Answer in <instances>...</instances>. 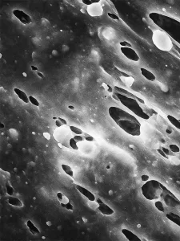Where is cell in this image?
<instances>
[{
  "mask_svg": "<svg viewBox=\"0 0 180 241\" xmlns=\"http://www.w3.org/2000/svg\"><path fill=\"white\" fill-rule=\"evenodd\" d=\"M68 108H69L70 109H72V110H74V109H75V107L72 106V105H69V106H68Z\"/></svg>",
  "mask_w": 180,
  "mask_h": 241,
  "instance_id": "obj_45",
  "label": "cell"
},
{
  "mask_svg": "<svg viewBox=\"0 0 180 241\" xmlns=\"http://www.w3.org/2000/svg\"><path fill=\"white\" fill-rule=\"evenodd\" d=\"M121 52L125 55L128 59L130 60L134 61V62H138L139 60V56H138V53L135 52V50L133 49L132 48H124V47H121Z\"/></svg>",
  "mask_w": 180,
  "mask_h": 241,
  "instance_id": "obj_9",
  "label": "cell"
},
{
  "mask_svg": "<svg viewBox=\"0 0 180 241\" xmlns=\"http://www.w3.org/2000/svg\"><path fill=\"white\" fill-rule=\"evenodd\" d=\"M174 47H175V49L177 50V52H178V53L180 54V48H178V46H176V45H175V44H174Z\"/></svg>",
  "mask_w": 180,
  "mask_h": 241,
  "instance_id": "obj_42",
  "label": "cell"
},
{
  "mask_svg": "<svg viewBox=\"0 0 180 241\" xmlns=\"http://www.w3.org/2000/svg\"><path fill=\"white\" fill-rule=\"evenodd\" d=\"M74 138H75V140L77 142H82V141L84 140V138H82L81 135H75V136L74 137Z\"/></svg>",
  "mask_w": 180,
  "mask_h": 241,
  "instance_id": "obj_33",
  "label": "cell"
},
{
  "mask_svg": "<svg viewBox=\"0 0 180 241\" xmlns=\"http://www.w3.org/2000/svg\"><path fill=\"white\" fill-rule=\"evenodd\" d=\"M85 134V138H84V139L87 141H88V142H94L95 141V139H94V138L91 136H90V135L88 134Z\"/></svg>",
  "mask_w": 180,
  "mask_h": 241,
  "instance_id": "obj_34",
  "label": "cell"
},
{
  "mask_svg": "<svg viewBox=\"0 0 180 241\" xmlns=\"http://www.w3.org/2000/svg\"><path fill=\"white\" fill-rule=\"evenodd\" d=\"M55 125H56L57 127L58 128V127H61V126H62V125H64L62 123V122H60L59 120L57 119L56 121H55Z\"/></svg>",
  "mask_w": 180,
  "mask_h": 241,
  "instance_id": "obj_37",
  "label": "cell"
},
{
  "mask_svg": "<svg viewBox=\"0 0 180 241\" xmlns=\"http://www.w3.org/2000/svg\"><path fill=\"white\" fill-rule=\"evenodd\" d=\"M8 202L10 205L14 207H22V201L18 199V198L16 197H13V196H11V197L8 198Z\"/></svg>",
  "mask_w": 180,
  "mask_h": 241,
  "instance_id": "obj_18",
  "label": "cell"
},
{
  "mask_svg": "<svg viewBox=\"0 0 180 241\" xmlns=\"http://www.w3.org/2000/svg\"><path fill=\"white\" fill-rule=\"evenodd\" d=\"M31 68H32L33 71H37V70H38V68H37L36 67H35V66H31Z\"/></svg>",
  "mask_w": 180,
  "mask_h": 241,
  "instance_id": "obj_44",
  "label": "cell"
},
{
  "mask_svg": "<svg viewBox=\"0 0 180 241\" xmlns=\"http://www.w3.org/2000/svg\"><path fill=\"white\" fill-rule=\"evenodd\" d=\"M6 188H7V191H8V194L9 195H11V196H12L13 195H14V189H13L12 187H11V185L9 184V183H7V185H6Z\"/></svg>",
  "mask_w": 180,
  "mask_h": 241,
  "instance_id": "obj_29",
  "label": "cell"
},
{
  "mask_svg": "<svg viewBox=\"0 0 180 241\" xmlns=\"http://www.w3.org/2000/svg\"><path fill=\"white\" fill-rule=\"evenodd\" d=\"M38 76H40V77H41V78H43L44 77V76L42 75V74L41 73V72H38Z\"/></svg>",
  "mask_w": 180,
  "mask_h": 241,
  "instance_id": "obj_43",
  "label": "cell"
},
{
  "mask_svg": "<svg viewBox=\"0 0 180 241\" xmlns=\"http://www.w3.org/2000/svg\"><path fill=\"white\" fill-rule=\"evenodd\" d=\"M43 136L44 138H46L48 140H50L51 139V135H50L49 133H43Z\"/></svg>",
  "mask_w": 180,
  "mask_h": 241,
  "instance_id": "obj_39",
  "label": "cell"
},
{
  "mask_svg": "<svg viewBox=\"0 0 180 241\" xmlns=\"http://www.w3.org/2000/svg\"><path fill=\"white\" fill-rule=\"evenodd\" d=\"M163 185L157 180H148L141 187L142 194L148 200H156L161 197Z\"/></svg>",
  "mask_w": 180,
  "mask_h": 241,
  "instance_id": "obj_4",
  "label": "cell"
},
{
  "mask_svg": "<svg viewBox=\"0 0 180 241\" xmlns=\"http://www.w3.org/2000/svg\"><path fill=\"white\" fill-rule=\"evenodd\" d=\"M148 17L157 27L168 34L170 38L180 44V21L157 12H151Z\"/></svg>",
  "mask_w": 180,
  "mask_h": 241,
  "instance_id": "obj_2",
  "label": "cell"
},
{
  "mask_svg": "<svg viewBox=\"0 0 180 241\" xmlns=\"http://www.w3.org/2000/svg\"><path fill=\"white\" fill-rule=\"evenodd\" d=\"M140 72L142 73V75L144 77L146 78L147 80L150 81H155L156 80V77H155V76L151 72H150L149 70L148 69H146L144 68H140Z\"/></svg>",
  "mask_w": 180,
  "mask_h": 241,
  "instance_id": "obj_16",
  "label": "cell"
},
{
  "mask_svg": "<svg viewBox=\"0 0 180 241\" xmlns=\"http://www.w3.org/2000/svg\"><path fill=\"white\" fill-rule=\"evenodd\" d=\"M122 235H123V236L128 239V240H130V241H141V239H140L138 236H137L135 234H134L132 232L128 230V229H126V228H123V229H122Z\"/></svg>",
  "mask_w": 180,
  "mask_h": 241,
  "instance_id": "obj_14",
  "label": "cell"
},
{
  "mask_svg": "<svg viewBox=\"0 0 180 241\" xmlns=\"http://www.w3.org/2000/svg\"><path fill=\"white\" fill-rule=\"evenodd\" d=\"M162 150H163L164 153H165L166 155H168V156H170V155H172V154L171 153V151H170L169 149H166V148H164V147H162Z\"/></svg>",
  "mask_w": 180,
  "mask_h": 241,
  "instance_id": "obj_36",
  "label": "cell"
},
{
  "mask_svg": "<svg viewBox=\"0 0 180 241\" xmlns=\"http://www.w3.org/2000/svg\"><path fill=\"white\" fill-rule=\"evenodd\" d=\"M88 13L92 17L101 16L103 13V9H102V6L100 5L98 3H93L88 6Z\"/></svg>",
  "mask_w": 180,
  "mask_h": 241,
  "instance_id": "obj_10",
  "label": "cell"
},
{
  "mask_svg": "<svg viewBox=\"0 0 180 241\" xmlns=\"http://www.w3.org/2000/svg\"><path fill=\"white\" fill-rule=\"evenodd\" d=\"M110 117L120 129L127 134L134 137H138L141 134V124L135 116H133L121 108L111 106L108 109Z\"/></svg>",
  "mask_w": 180,
  "mask_h": 241,
  "instance_id": "obj_1",
  "label": "cell"
},
{
  "mask_svg": "<svg viewBox=\"0 0 180 241\" xmlns=\"http://www.w3.org/2000/svg\"><path fill=\"white\" fill-rule=\"evenodd\" d=\"M62 170L65 172L68 176H70L71 178H73L74 177V172H73L72 169L71 168V166H68V165H66V164H62Z\"/></svg>",
  "mask_w": 180,
  "mask_h": 241,
  "instance_id": "obj_22",
  "label": "cell"
},
{
  "mask_svg": "<svg viewBox=\"0 0 180 241\" xmlns=\"http://www.w3.org/2000/svg\"><path fill=\"white\" fill-rule=\"evenodd\" d=\"M167 218L169 219L170 221H171L172 223H175L177 226L180 227V216L177 214L174 213V212H170L166 215Z\"/></svg>",
  "mask_w": 180,
  "mask_h": 241,
  "instance_id": "obj_17",
  "label": "cell"
},
{
  "mask_svg": "<svg viewBox=\"0 0 180 241\" xmlns=\"http://www.w3.org/2000/svg\"><path fill=\"white\" fill-rule=\"evenodd\" d=\"M69 145H70V147H71V149H75V150H78V144H77L76 141L75 140V138H74V137H73V138H71V139H70Z\"/></svg>",
  "mask_w": 180,
  "mask_h": 241,
  "instance_id": "obj_23",
  "label": "cell"
},
{
  "mask_svg": "<svg viewBox=\"0 0 180 241\" xmlns=\"http://www.w3.org/2000/svg\"><path fill=\"white\" fill-rule=\"evenodd\" d=\"M71 134H72V131L70 129V127H66V125H64V126L62 125L61 127H58V129H55L53 136L58 143L62 144L66 147L71 148L69 142L70 139L73 138Z\"/></svg>",
  "mask_w": 180,
  "mask_h": 241,
  "instance_id": "obj_6",
  "label": "cell"
},
{
  "mask_svg": "<svg viewBox=\"0 0 180 241\" xmlns=\"http://www.w3.org/2000/svg\"><path fill=\"white\" fill-rule=\"evenodd\" d=\"M169 148L172 153H179L180 152L179 147H178L177 145H175V144H171V145H170Z\"/></svg>",
  "mask_w": 180,
  "mask_h": 241,
  "instance_id": "obj_26",
  "label": "cell"
},
{
  "mask_svg": "<svg viewBox=\"0 0 180 241\" xmlns=\"http://www.w3.org/2000/svg\"><path fill=\"white\" fill-rule=\"evenodd\" d=\"M14 92H15V94H16L17 96H18V97L19 98L20 100H22L24 103H27V104L29 103L30 102L29 97H28V95H27V94H26L25 92H23V91L20 90L19 88H14Z\"/></svg>",
  "mask_w": 180,
  "mask_h": 241,
  "instance_id": "obj_15",
  "label": "cell"
},
{
  "mask_svg": "<svg viewBox=\"0 0 180 241\" xmlns=\"http://www.w3.org/2000/svg\"><path fill=\"white\" fill-rule=\"evenodd\" d=\"M157 152H158V153L160 155H162V156L163 157V158H168V155H166L165 153H164L163 150H162V149H157Z\"/></svg>",
  "mask_w": 180,
  "mask_h": 241,
  "instance_id": "obj_35",
  "label": "cell"
},
{
  "mask_svg": "<svg viewBox=\"0 0 180 241\" xmlns=\"http://www.w3.org/2000/svg\"><path fill=\"white\" fill-rule=\"evenodd\" d=\"M119 44L120 46L124 47V48H132L131 44H130L129 42H128V41H121V42L119 43Z\"/></svg>",
  "mask_w": 180,
  "mask_h": 241,
  "instance_id": "obj_30",
  "label": "cell"
},
{
  "mask_svg": "<svg viewBox=\"0 0 180 241\" xmlns=\"http://www.w3.org/2000/svg\"><path fill=\"white\" fill-rule=\"evenodd\" d=\"M115 89L117 91V92H119V93H122V94H123V95H126V96L130 97H132V98H134V99L138 100V101H139V102H141V103H142V104H145V101H144L143 100L140 99L139 97H136V96H135V95H134V94H133V93H131V92H128V91L125 90L124 88H119V87H118V86H115Z\"/></svg>",
  "mask_w": 180,
  "mask_h": 241,
  "instance_id": "obj_13",
  "label": "cell"
},
{
  "mask_svg": "<svg viewBox=\"0 0 180 241\" xmlns=\"http://www.w3.org/2000/svg\"><path fill=\"white\" fill-rule=\"evenodd\" d=\"M115 95L118 98V101H120V103L124 105L126 108H128L129 110H131L133 113L135 114L138 118H142L144 120L150 119L149 115L141 108L136 99L126 96V95L119 93V92H115Z\"/></svg>",
  "mask_w": 180,
  "mask_h": 241,
  "instance_id": "obj_3",
  "label": "cell"
},
{
  "mask_svg": "<svg viewBox=\"0 0 180 241\" xmlns=\"http://www.w3.org/2000/svg\"><path fill=\"white\" fill-rule=\"evenodd\" d=\"M12 13L13 15H15V18L18 21L22 23V24H24V25H28V24H31L32 23V19H31V16L28 15L26 12H24L23 11H22V10H13Z\"/></svg>",
  "mask_w": 180,
  "mask_h": 241,
  "instance_id": "obj_8",
  "label": "cell"
},
{
  "mask_svg": "<svg viewBox=\"0 0 180 241\" xmlns=\"http://www.w3.org/2000/svg\"><path fill=\"white\" fill-rule=\"evenodd\" d=\"M58 120H59V121H60V122H62V124H63V125H68V122H67V121H66V120H64V119H63V118H58Z\"/></svg>",
  "mask_w": 180,
  "mask_h": 241,
  "instance_id": "obj_41",
  "label": "cell"
},
{
  "mask_svg": "<svg viewBox=\"0 0 180 241\" xmlns=\"http://www.w3.org/2000/svg\"><path fill=\"white\" fill-rule=\"evenodd\" d=\"M108 16H109L111 18H112V19H114V20H119V17H118V15H115V14L108 13Z\"/></svg>",
  "mask_w": 180,
  "mask_h": 241,
  "instance_id": "obj_32",
  "label": "cell"
},
{
  "mask_svg": "<svg viewBox=\"0 0 180 241\" xmlns=\"http://www.w3.org/2000/svg\"><path fill=\"white\" fill-rule=\"evenodd\" d=\"M81 2H82V3L85 4V5H88V6L91 5V4H93V3H99L100 1L99 0H82Z\"/></svg>",
  "mask_w": 180,
  "mask_h": 241,
  "instance_id": "obj_28",
  "label": "cell"
},
{
  "mask_svg": "<svg viewBox=\"0 0 180 241\" xmlns=\"http://www.w3.org/2000/svg\"><path fill=\"white\" fill-rule=\"evenodd\" d=\"M29 100H30V102H31L33 105H35V106H37V107L39 106V102H38V100H37L36 98H35L33 96H30Z\"/></svg>",
  "mask_w": 180,
  "mask_h": 241,
  "instance_id": "obj_27",
  "label": "cell"
},
{
  "mask_svg": "<svg viewBox=\"0 0 180 241\" xmlns=\"http://www.w3.org/2000/svg\"><path fill=\"white\" fill-rule=\"evenodd\" d=\"M153 44L161 51L169 52L174 47V44L168 34L162 30H155L152 33Z\"/></svg>",
  "mask_w": 180,
  "mask_h": 241,
  "instance_id": "obj_5",
  "label": "cell"
},
{
  "mask_svg": "<svg viewBox=\"0 0 180 241\" xmlns=\"http://www.w3.org/2000/svg\"><path fill=\"white\" fill-rule=\"evenodd\" d=\"M57 198H58V200L59 201L60 203H62V204H67V203L70 202L69 199L66 195H64L63 194L61 193V192L57 193Z\"/></svg>",
  "mask_w": 180,
  "mask_h": 241,
  "instance_id": "obj_21",
  "label": "cell"
},
{
  "mask_svg": "<svg viewBox=\"0 0 180 241\" xmlns=\"http://www.w3.org/2000/svg\"><path fill=\"white\" fill-rule=\"evenodd\" d=\"M26 224H27L28 229H29V231L31 232V233L34 234V235L39 234V230H38V228L35 226V224H34L31 220H28V222L26 223Z\"/></svg>",
  "mask_w": 180,
  "mask_h": 241,
  "instance_id": "obj_19",
  "label": "cell"
},
{
  "mask_svg": "<svg viewBox=\"0 0 180 241\" xmlns=\"http://www.w3.org/2000/svg\"><path fill=\"white\" fill-rule=\"evenodd\" d=\"M162 188H163V191H162L160 198H162V200L165 202V204L167 205V207L171 208H178V209H180L179 199H178L170 190H168V188L166 187L164 185L163 186H162Z\"/></svg>",
  "mask_w": 180,
  "mask_h": 241,
  "instance_id": "obj_7",
  "label": "cell"
},
{
  "mask_svg": "<svg viewBox=\"0 0 180 241\" xmlns=\"http://www.w3.org/2000/svg\"><path fill=\"white\" fill-rule=\"evenodd\" d=\"M141 179H142V181H144V182H148V180H149V176L148 175H142L141 176Z\"/></svg>",
  "mask_w": 180,
  "mask_h": 241,
  "instance_id": "obj_38",
  "label": "cell"
},
{
  "mask_svg": "<svg viewBox=\"0 0 180 241\" xmlns=\"http://www.w3.org/2000/svg\"><path fill=\"white\" fill-rule=\"evenodd\" d=\"M155 207L158 209V211H159V212H165V208H164L163 203H162L161 201H156V202H155Z\"/></svg>",
  "mask_w": 180,
  "mask_h": 241,
  "instance_id": "obj_25",
  "label": "cell"
},
{
  "mask_svg": "<svg viewBox=\"0 0 180 241\" xmlns=\"http://www.w3.org/2000/svg\"><path fill=\"white\" fill-rule=\"evenodd\" d=\"M75 187H76V189L78 190V191L79 192V193H81L83 196H85L89 201H91V202H95V201L96 200V198H95V195L93 193H91L88 189L84 188L83 186H80V185H75Z\"/></svg>",
  "mask_w": 180,
  "mask_h": 241,
  "instance_id": "obj_12",
  "label": "cell"
},
{
  "mask_svg": "<svg viewBox=\"0 0 180 241\" xmlns=\"http://www.w3.org/2000/svg\"><path fill=\"white\" fill-rule=\"evenodd\" d=\"M168 119L176 129L180 130V120H178L175 117L171 116V115H168Z\"/></svg>",
  "mask_w": 180,
  "mask_h": 241,
  "instance_id": "obj_20",
  "label": "cell"
},
{
  "mask_svg": "<svg viewBox=\"0 0 180 241\" xmlns=\"http://www.w3.org/2000/svg\"><path fill=\"white\" fill-rule=\"evenodd\" d=\"M103 85H104V86L107 87V88H106V89H107V90H108V92H112L113 90H112V88H111V86H109V85H106V84H103Z\"/></svg>",
  "mask_w": 180,
  "mask_h": 241,
  "instance_id": "obj_40",
  "label": "cell"
},
{
  "mask_svg": "<svg viewBox=\"0 0 180 241\" xmlns=\"http://www.w3.org/2000/svg\"><path fill=\"white\" fill-rule=\"evenodd\" d=\"M97 202H98V210L99 211L102 215H111L114 214V210H113L112 208L110 207L108 204H106L105 202H102L101 199H97Z\"/></svg>",
  "mask_w": 180,
  "mask_h": 241,
  "instance_id": "obj_11",
  "label": "cell"
},
{
  "mask_svg": "<svg viewBox=\"0 0 180 241\" xmlns=\"http://www.w3.org/2000/svg\"><path fill=\"white\" fill-rule=\"evenodd\" d=\"M69 127H70V129L72 131L73 134H75L76 135L83 134V132H82V129H78V127H75V126H73V125H71V126H69Z\"/></svg>",
  "mask_w": 180,
  "mask_h": 241,
  "instance_id": "obj_24",
  "label": "cell"
},
{
  "mask_svg": "<svg viewBox=\"0 0 180 241\" xmlns=\"http://www.w3.org/2000/svg\"><path fill=\"white\" fill-rule=\"evenodd\" d=\"M61 206H62V207L66 208V209H68V210H69V211H73V209H74V207H73V205L71 204V202H68V203H67V204H62V203H61Z\"/></svg>",
  "mask_w": 180,
  "mask_h": 241,
  "instance_id": "obj_31",
  "label": "cell"
}]
</instances>
